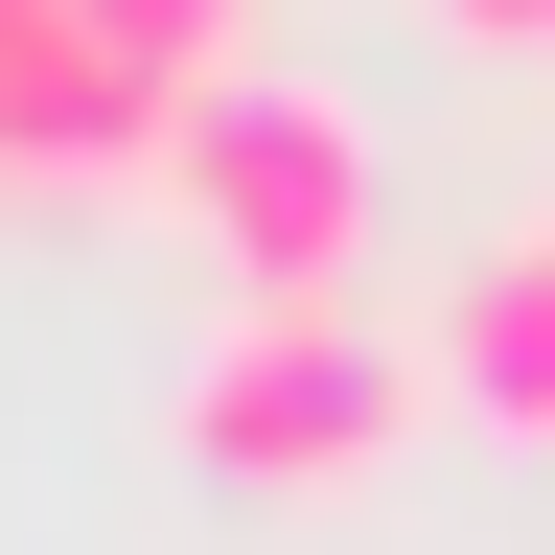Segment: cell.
I'll list each match as a JSON object with an SVG mask.
<instances>
[{
  "label": "cell",
  "mask_w": 555,
  "mask_h": 555,
  "mask_svg": "<svg viewBox=\"0 0 555 555\" xmlns=\"http://www.w3.org/2000/svg\"><path fill=\"white\" fill-rule=\"evenodd\" d=\"M163 208L255 301H347V255H371V139H347V93H301V69H208L163 116Z\"/></svg>",
  "instance_id": "6da1fadb"
},
{
  "label": "cell",
  "mask_w": 555,
  "mask_h": 555,
  "mask_svg": "<svg viewBox=\"0 0 555 555\" xmlns=\"http://www.w3.org/2000/svg\"><path fill=\"white\" fill-rule=\"evenodd\" d=\"M416 393H440V347H393L371 301H232L208 371H185V463H232V486H347Z\"/></svg>",
  "instance_id": "7a4b0ae2"
},
{
  "label": "cell",
  "mask_w": 555,
  "mask_h": 555,
  "mask_svg": "<svg viewBox=\"0 0 555 555\" xmlns=\"http://www.w3.org/2000/svg\"><path fill=\"white\" fill-rule=\"evenodd\" d=\"M440 393L486 416V440H555V208L463 255V301H440Z\"/></svg>",
  "instance_id": "3957f363"
},
{
  "label": "cell",
  "mask_w": 555,
  "mask_h": 555,
  "mask_svg": "<svg viewBox=\"0 0 555 555\" xmlns=\"http://www.w3.org/2000/svg\"><path fill=\"white\" fill-rule=\"evenodd\" d=\"M93 24L163 69V93H208V69H232V0H93Z\"/></svg>",
  "instance_id": "277c9868"
}]
</instances>
